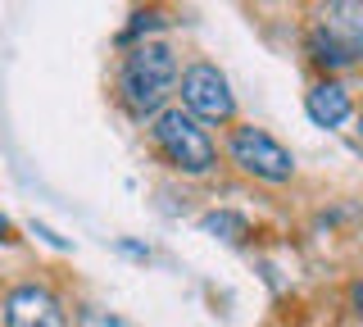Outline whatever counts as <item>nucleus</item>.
Listing matches in <instances>:
<instances>
[{
  "mask_svg": "<svg viewBox=\"0 0 363 327\" xmlns=\"http://www.w3.org/2000/svg\"><path fill=\"white\" fill-rule=\"evenodd\" d=\"M177 87V60L164 41H141L128 60H123V73H118V92H123V105L132 114H159L168 96Z\"/></svg>",
  "mask_w": 363,
  "mask_h": 327,
  "instance_id": "obj_1",
  "label": "nucleus"
},
{
  "mask_svg": "<svg viewBox=\"0 0 363 327\" xmlns=\"http://www.w3.org/2000/svg\"><path fill=\"white\" fill-rule=\"evenodd\" d=\"M150 132H155L159 155H164L173 168H182V173L200 177V173H209V168L218 164V150H213L209 132H204L186 109H159Z\"/></svg>",
  "mask_w": 363,
  "mask_h": 327,
  "instance_id": "obj_2",
  "label": "nucleus"
},
{
  "mask_svg": "<svg viewBox=\"0 0 363 327\" xmlns=\"http://www.w3.org/2000/svg\"><path fill=\"white\" fill-rule=\"evenodd\" d=\"M363 50V9L359 5H327L309 32V55L318 69H350Z\"/></svg>",
  "mask_w": 363,
  "mask_h": 327,
  "instance_id": "obj_3",
  "label": "nucleus"
},
{
  "mask_svg": "<svg viewBox=\"0 0 363 327\" xmlns=\"http://www.w3.org/2000/svg\"><path fill=\"white\" fill-rule=\"evenodd\" d=\"M227 150H232V164H241L259 182H291V173H295L291 150L277 137H268L264 128H236Z\"/></svg>",
  "mask_w": 363,
  "mask_h": 327,
  "instance_id": "obj_4",
  "label": "nucleus"
},
{
  "mask_svg": "<svg viewBox=\"0 0 363 327\" xmlns=\"http://www.w3.org/2000/svg\"><path fill=\"white\" fill-rule=\"evenodd\" d=\"M182 105H186L191 118L204 123H227L236 114V96L227 87V77L213 69V64H191L182 73Z\"/></svg>",
  "mask_w": 363,
  "mask_h": 327,
  "instance_id": "obj_5",
  "label": "nucleus"
},
{
  "mask_svg": "<svg viewBox=\"0 0 363 327\" xmlns=\"http://www.w3.org/2000/svg\"><path fill=\"white\" fill-rule=\"evenodd\" d=\"M5 323L9 327H73L64 314V304L37 282H23L5 296Z\"/></svg>",
  "mask_w": 363,
  "mask_h": 327,
  "instance_id": "obj_6",
  "label": "nucleus"
},
{
  "mask_svg": "<svg viewBox=\"0 0 363 327\" xmlns=\"http://www.w3.org/2000/svg\"><path fill=\"white\" fill-rule=\"evenodd\" d=\"M304 109H309V118L318 123V128H340L354 105H350V92L336 82V77H323V82L304 96Z\"/></svg>",
  "mask_w": 363,
  "mask_h": 327,
  "instance_id": "obj_7",
  "label": "nucleus"
},
{
  "mask_svg": "<svg viewBox=\"0 0 363 327\" xmlns=\"http://www.w3.org/2000/svg\"><path fill=\"white\" fill-rule=\"evenodd\" d=\"M200 228H204V232H218L223 241H232V245H241L245 236H250V223L241 218V214H227V209H218V214H204V218H200Z\"/></svg>",
  "mask_w": 363,
  "mask_h": 327,
  "instance_id": "obj_8",
  "label": "nucleus"
},
{
  "mask_svg": "<svg viewBox=\"0 0 363 327\" xmlns=\"http://www.w3.org/2000/svg\"><path fill=\"white\" fill-rule=\"evenodd\" d=\"M77 323H82V327H132L128 318H118V314H109V309H96V304H86Z\"/></svg>",
  "mask_w": 363,
  "mask_h": 327,
  "instance_id": "obj_9",
  "label": "nucleus"
},
{
  "mask_svg": "<svg viewBox=\"0 0 363 327\" xmlns=\"http://www.w3.org/2000/svg\"><path fill=\"white\" fill-rule=\"evenodd\" d=\"M5 236H9V223H5V214H0V241H5Z\"/></svg>",
  "mask_w": 363,
  "mask_h": 327,
  "instance_id": "obj_10",
  "label": "nucleus"
}]
</instances>
